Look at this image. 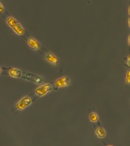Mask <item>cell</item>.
<instances>
[{"label":"cell","mask_w":130,"mask_h":146,"mask_svg":"<svg viewBox=\"0 0 130 146\" xmlns=\"http://www.w3.org/2000/svg\"><path fill=\"white\" fill-rule=\"evenodd\" d=\"M28 44L31 48H32V49L39 50L40 48H41V45H40V44L39 43L37 40H35V39L31 38H29L28 40Z\"/></svg>","instance_id":"cell-5"},{"label":"cell","mask_w":130,"mask_h":146,"mask_svg":"<svg viewBox=\"0 0 130 146\" xmlns=\"http://www.w3.org/2000/svg\"><path fill=\"white\" fill-rule=\"evenodd\" d=\"M71 84V80L69 78L64 77L62 78L58 79L55 82V87L56 89L60 88V87H66V86H69Z\"/></svg>","instance_id":"cell-3"},{"label":"cell","mask_w":130,"mask_h":146,"mask_svg":"<svg viewBox=\"0 0 130 146\" xmlns=\"http://www.w3.org/2000/svg\"><path fill=\"white\" fill-rule=\"evenodd\" d=\"M96 133L97 136L99 138H101V139H102V138H104L105 137V129H104L103 128L101 127L98 128V129H96Z\"/></svg>","instance_id":"cell-10"},{"label":"cell","mask_w":130,"mask_h":146,"mask_svg":"<svg viewBox=\"0 0 130 146\" xmlns=\"http://www.w3.org/2000/svg\"><path fill=\"white\" fill-rule=\"evenodd\" d=\"M52 89H53V87L50 85V84H46V85H44L43 86H41V87H38L36 90L34 92L33 94L35 95V98H39V97H41L46 94L48 92H50Z\"/></svg>","instance_id":"cell-2"},{"label":"cell","mask_w":130,"mask_h":146,"mask_svg":"<svg viewBox=\"0 0 130 146\" xmlns=\"http://www.w3.org/2000/svg\"><path fill=\"white\" fill-rule=\"evenodd\" d=\"M128 40H129V46H130V35H129V39H128Z\"/></svg>","instance_id":"cell-15"},{"label":"cell","mask_w":130,"mask_h":146,"mask_svg":"<svg viewBox=\"0 0 130 146\" xmlns=\"http://www.w3.org/2000/svg\"><path fill=\"white\" fill-rule=\"evenodd\" d=\"M128 23H129V27H130V18L129 19V21H128Z\"/></svg>","instance_id":"cell-16"},{"label":"cell","mask_w":130,"mask_h":146,"mask_svg":"<svg viewBox=\"0 0 130 146\" xmlns=\"http://www.w3.org/2000/svg\"><path fill=\"white\" fill-rule=\"evenodd\" d=\"M6 22H7V24H9V25L12 29L13 28V27L16 25V24H17L19 23V22H17V21L16 20V19L14 18V17H11V16H9V17L6 18Z\"/></svg>","instance_id":"cell-9"},{"label":"cell","mask_w":130,"mask_h":146,"mask_svg":"<svg viewBox=\"0 0 130 146\" xmlns=\"http://www.w3.org/2000/svg\"><path fill=\"white\" fill-rule=\"evenodd\" d=\"M127 64L130 66V55L128 56V58H127Z\"/></svg>","instance_id":"cell-14"},{"label":"cell","mask_w":130,"mask_h":146,"mask_svg":"<svg viewBox=\"0 0 130 146\" xmlns=\"http://www.w3.org/2000/svg\"><path fill=\"white\" fill-rule=\"evenodd\" d=\"M126 82L127 85H130V71H128L127 74Z\"/></svg>","instance_id":"cell-12"},{"label":"cell","mask_w":130,"mask_h":146,"mask_svg":"<svg viewBox=\"0 0 130 146\" xmlns=\"http://www.w3.org/2000/svg\"><path fill=\"white\" fill-rule=\"evenodd\" d=\"M32 100L30 98V97H24V98H22V100H21L20 101H19V103L11 110V111H12V113H15L16 112V111L22 110L23 109L28 107L29 105H30L32 103Z\"/></svg>","instance_id":"cell-1"},{"label":"cell","mask_w":130,"mask_h":146,"mask_svg":"<svg viewBox=\"0 0 130 146\" xmlns=\"http://www.w3.org/2000/svg\"><path fill=\"white\" fill-rule=\"evenodd\" d=\"M129 15H130V7H129Z\"/></svg>","instance_id":"cell-17"},{"label":"cell","mask_w":130,"mask_h":146,"mask_svg":"<svg viewBox=\"0 0 130 146\" xmlns=\"http://www.w3.org/2000/svg\"><path fill=\"white\" fill-rule=\"evenodd\" d=\"M4 7H3L2 4H0V13H4Z\"/></svg>","instance_id":"cell-13"},{"label":"cell","mask_w":130,"mask_h":146,"mask_svg":"<svg viewBox=\"0 0 130 146\" xmlns=\"http://www.w3.org/2000/svg\"><path fill=\"white\" fill-rule=\"evenodd\" d=\"M9 75L11 76V77L22 78V74H23L24 73H22V71L18 70V69H9Z\"/></svg>","instance_id":"cell-7"},{"label":"cell","mask_w":130,"mask_h":146,"mask_svg":"<svg viewBox=\"0 0 130 146\" xmlns=\"http://www.w3.org/2000/svg\"><path fill=\"white\" fill-rule=\"evenodd\" d=\"M24 78L27 79V80L32 81V82H35V83L37 84H42L44 82V79L40 77V76L34 75V74H29V73H27V74H25V76L24 77Z\"/></svg>","instance_id":"cell-4"},{"label":"cell","mask_w":130,"mask_h":146,"mask_svg":"<svg viewBox=\"0 0 130 146\" xmlns=\"http://www.w3.org/2000/svg\"><path fill=\"white\" fill-rule=\"evenodd\" d=\"M89 119H90V121L92 122L96 123L97 121H98V116L96 113H92L89 115Z\"/></svg>","instance_id":"cell-11"},{"label":"cell","mask_w":130,"mask_h":146,"mask_svg":"<svg viewBox=\"0 0 130 146\" xmlns=\"http://www.w3.org/2000/svg\"><path fill=\"white\" fill-rule=\"evenodd\" d=\"M44 57L45 58H46V60L48 62L50 63V64H53V65H57L58 64V59L56 58V57L55 56H53V55L51 54V53H46V54L44 55Z\"/></svg>","instance_id":"cell-6"},{"label":"cell","mask_w":130,"mask_h":146,"mask_svg":"<svg viewBox=\"0 0 130 146\" xmlns=\"http://www.w3.org/2000/svg\"><path fill=\"white\" fill-rule=\"evenodd\" d=\"M13 31L16 33L18 34L19 35H23L25 33V30H24L23 27H22V25L19 23L16 24L13 28Z\"/></svg>","instance_id":"cell-8"}]
</instances>
